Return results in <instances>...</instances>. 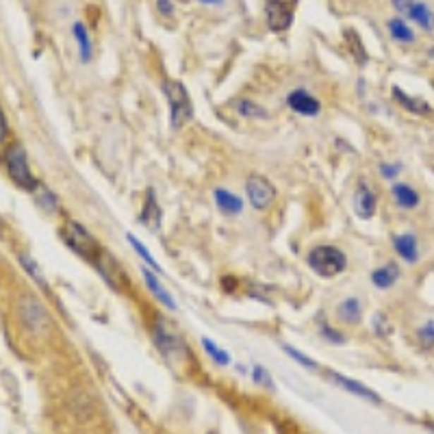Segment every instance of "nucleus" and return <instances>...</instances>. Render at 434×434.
<instances>
[{
    "mask_svg": "<svg viewBox=\"0 0 434 434\" xmlns=\"http://www.w3.org/2000/svg\"><path fill=\"white\" fill-rule=\"evenodd\" d=\"M18 317L26 330L42 334L50 328V313L42 304V300L33 294H22L18 300Z\"/></svg>",
    "mask_w": 434,
    "mask_h": 434,
    "instance_id": "obj_3",
    "label": "nucleus"
},
{
    "mask_svg": "<svg viewBox=\"0 0 434 434\" xmlns=\"http://www.w3.org/2000/svg\"><path fill=\"white\" fill-rule=\"evenodd\" d=\"M35 191H40V205L46 209V211H54L56 209V198L50 193V189L48 187H44V185H37V189Z\"/></svg>",
    "mask_w": 434,
    "mask_h": 434,
    "instance_id": "obj_31",
    "label": "nucleus"
},
{
    "mask_svg": "<svg viewBox=\"0 0 434 434\" xmlns=\"http://www.w3.org/2000/svg\"><path fill=\"white\" fill-rule=\"evenodd\" d=\"M393 98H395L404 109H406L409 113H415V115H426V113H430V104H428L426 100H421V98H417V96H411V94H406V92H402L397 85L393 87Z\"/></svg>",
    "mask_w": 434,
    "mask_h": 434,
    "instance_id": "obj_17",
    "label": "nucleus"
},
{
    "mask_svg": "<svg viewBox=\"0 0 434 434\" xmlns=\"http://www.w3.org/2000/svg\"><path fill=\"white\" fill-rule=\"evenodd\" d=\"M202 345H205V350L209 352V356H211L215 363H219V365H228V363H230L228 354L222 350V347H217L211 339H207V337H205V339H202Z\"/></svg>",
    "mask_w": 434,
    "mask_h": 434,
    "instance_id": "obj_28",
    "label": "nucleus"
},
{
    "mask_svg": "<svg viewBox=\"0 0 434 434\" xmlns=\"http://www.w3.org/2000/svg\"><path fill=\"white\" fill-rule=\"evenodd\" d=\"M5 163H7V174L20 189H26V191L37 189L40 183L33 176L31 165H28V157H26V152H24V148L20 146V143H11V146L7 148Z\"/></svg>",
    "mask_w": 434,
    "mask_h": 434,
    "instance_id": "obj_4",
    "label": "nucleus"
},
{
    "mask_svg": "<svg viewBox=\"0 0 434 434\" xmlns=\"http://www.w3.org/2000/svg\"><path fill=\"white\" fill-rule=\"evenodd\" d=\"M393 248H395V252L399 254V258H404V260H406V263H411V265L419 260V246H417L415 235H411V233L395 235V237H393Z\"/></svg>",
    "mask_w": 434,
    "mask_h": 434,
    "instance_id": "obj_16",
    "label": "nucleus"
},
{
    "mask_svg": "<svg viewBox=\"0 0 434 434\" xmlns=\"http://www.w3.org/2000/svg\"><path fill=\"white\" fill-rule=\"evenodd\" d=\"M328 378H330L334 385L343 387L347 393L358 395V397H363V399H367V402H373V404H380V402H382L380 395L375 393V391H371L369 387H365V385H361V382H356V380L345 378V375H339V373H334V371H328Z\"/></svg>",
    "mask_w": 434,
    "mask_h": 434,
    "instance_id": "obj_11",
    "label": "nucleus"
},
{
    "mask_svg": "<svg viewBox=\"0 0 434 434\" xmlns=\"http://www.w3.org/2000/svg\"><path fill=\"white\" fill-rule=\"evenodd\" d=\"M417 339H419L421 347H426V350L434 347V322H428L426 326H421L419 332H417Z\"/></svg>",
    "mask_w": 434,
    "mask_h": 434,
    "instance_id": "obj_30",
    "label": "nucleus"
},
{
    "mask_svg": "<svg viewBox=\"0 0 434 434\" xmlns=\"http://www.w3.org/2000/svg\"><path fill=\"white\" fill-rule=\"evenodd\" d=\"M211 434H215V432H211Z\"/></svg>",
    "mask_w": 434,
    "mask_h": 434,
    "instance_id": "obj_41",
    "label": "nucleus"
},
{
    "mask_svg": "<svg viewBox=\"0 0 434 434\" xmlns=\"http://www.w3.org/2000/svg\"><path fill=\"white\" fill-rule=\"evenodd\" d=\"M61 237H64V241H66L76 254H80V256L87 258V260H96V256L100 254L98 241L90 235V230H87L83 224L74 222V219H68V222L64 224Z\"/></svg>",
    "mask_w": 434,
    "mask_h": 434,
    "instance_id": "obj_5",
    "label": "nucleus"
},
{
    "mask_svg": "<svg viewBox=\"0 0 434 434\" xmlns=\"http://www.w3.org/2000/svg\"><path fill=\"white\" fill-rule=\"evenodd\" d=\"M252 378H254V382H258V385H265V387H272V378H270V373L260 367V365H256L254 369H252Z\"/></svg>",
    "mask_w": 434,
    "mask_h": 434,
    "instance_id": "obj_34",
    "label": "nucleus"
},
{
    "mask_svg": "<svg viewBox=\"0 0 434 434\" xmlns=\"http://www.w3.org/2000/svg\"><path fill=\"white\" fill-rule=\"evenodd\" d=\"M246 195L254 209L265 211L274 205L276 187L270 179L260 176V174H252V176H248V181H246Z\"/></svg>",
    "mask_w": 434,
    "mask_h": 434,
    "instance_id": "obj_7",
    "label": "nucleus"
},
{
    "mask_svg": "<svg viewBox=\"0 0 434 434\" xmlns=\"http://www.w3.org/2000/svg\"><path fill=\"white\" fill-rule=\"evenodd\" d=\"M380 174L387 179V181H393L397 174H399V165H389V163H382L380 165Z\"/></svg>",
    "mask_w": 434,
    "mask_h": 434,
    "instance_id": "obj_35",
    "label": "nucleus"
},
{
    "mask_svg": "<svg viewBox=\"0 0 434 434\" xmlns=\"http://www.w3.org/2000/svg\"><path fill=\"white\" fill-rule=\"evenodd\" d=\"M72 33H74V37H76V42H78L80 59H83V64H87V61L92 59V54H94L92 37H90V33H87V28H85L83 22H74V24H72Z\"/></svg>",
    "mask_w": 434,
    "mask_h": 434,
    "instance_id": "obj_19",
    "label": "nucleus"
},
{
    "mask_svg": "<svg viewBox=\"0 0 434 434\" xmlns=\"http://www.w3.org/2000/svg\"><path fill=\"white\" fill-rule=\"evenodd\" d=\"M430 428H432V430H434V426H430Z\"/></svg>",
    "mask_w": 434,
    "mask_h": 434,
    "instance_id": "obj_40",
    "label": "nucleus"
},
{
    "mask_svg": "<svg viewBox=\"0 0 434 434\" xmlns=\"http://www.w3.org/2000/svg\"><path fill=\"white\" fill-rule=\"evenodd\" d=\"M237 111L243 115V118H254V120H267L270 118V113L263 107L252 102V100H246V98L237 102Z\"/></svg>",
    "mask_w": 434,
    "mask_h": 434,
    "instance_id": "obj_24",
    "label": "nucleus"
},
{
    "mask_svg": "<svg viewBox=\"0 0 434 434\" xmlns=\"http://www.w3.org/2000/svg\"><path fill=\"white\" fill-rule=\"evenodd\" d=\"M152 339H155V345L161 350L163 358L167 361H174V358H185L189 352H187V345L185 341L174 332L169 330L165 324H157L152 328Z\"/></svg>",
    "mask_w": 434,
    "mask_h": 434,
    "instance_id": "obj_8",
    "label": "nucleus"
},
{
    "mask_svg": "<svg viewBox=\"0 0 434 434\" xmlns=\"http://www.w3.org/2000/svg\"><path fill=\"white\" fill-rule=\"evenodd\" d=\"M161 207H159V200L155 195V189H148L146 193V202H143V209H141V215H139V222L150 228V230H159L161 228Z\"/></svg>",
    "mask_w": 434,
    "mask_h": 434,
    "instance_id": "obj_12",
    "label": "nucleus"
},
{
    "mask_svg": "<svg viewBox=\"0 0 434 434\" xmlns=\"http://www.w3.org/2000/svg\"><path fill=\"white\" fill-rule=\"evenodd\" d=\"M163 94L169 104V118H171V128H183L185 124L191 122L193 118V102L187 92V87L179 80H163Z\"/></svg>",
    "mask_w": 434,
    "mask_h": 434,
    "instance_id": "obj_1",
    "label": "nucleus"
},
{
    "mask_svg": "<svg viewBox=\"0 0 434 434\" xmlns=\"http://www.w3.org/2000/svg\"><path fill=\"white\" fill-rule=\"evenodd\" d=\"M5 135H7V122H5V115H3V111H0V143H3Z\"/></svg>",
    "mask_w": 434,
    "mask_h": 434,
    "instance_id": "obj_38",
    "label": "nucleus"
},
{
    "mask_svg": "<svg viewBox=\"0 0 434 434\" xmlns=\"http://www.w3.org/2000/svg\"><path fill=\"white\" fill-rule=\"evenodd\" d=\"M200 3H205V5H222L224 0H200Z\"/></svg>",
    "mask_w": 434,
    "mask_h": 434,
    "instance_id": "obj_39",
    "label": "nucleus"
},
{
    "mask_svg": "<svg viewBox=\"0 0 434 434\" xmlns=\"http://www.w3.org/2000/svg\"><path fill=\"white\" fill-rule=\"evenodd\" d=\"M141 276H143V280H146V284H148V289H150V294L165 306V308H169V311H176V302H174V298H171V294L167 291V289L159 282V278L155 276V272L152 270H148V267H141Z\"/></svg>",
    "mask_w": 434,
    "mask_h": 434,
    "instance_id": "obj_14",
    "label": "nucleus"
},
{
    "mask_svg": "<svg viewBox=\"0 0 434 434\" xmlns=\"http://www.w3.org/2000/svg\"><path fill=\"white\" fill-rule=\"evenodd\" d=\"M391 191H393V198H395L397 207H402V209H415V207H419L421 198H419V193L413 187L404 185V183H397V185L391 187Z\"/></svg>",
    "mask_w": 434,
    "mask_h": 434,
    "instance_id": "obj_18",
    "label": "nucleus"
},
{
    "mask_svg": "<svg viewBox=\"0 0 434 434\" xmlns=\"http://www.w3.org/2000/svg\"><path fill=\"white\" fill-rule=\"evenodd\" d=\"M308 267L322 278H334L345 272L347 267V256L343 250L334 246H317L308 252L306 256Z\"/></svg>",
    "mask_w": 434,
    "mask_h": 434,
    "instance_id": "obj_2",
    "label": "nucleus"
},
{
    "mask_svg": "<svg viewBox=\"0 0 434 434\" xmlns=\"http://www.w3.org/2000/svg\"><path fill=\"white\" fill-rule=\"evenodd\" d=\"M409 18L415 20L423 31H432L434 28V13L430 11V7L426 3H419V0H415L411 11H409Z\"/></svg>",
    "mask_w": 434,
    "mask_h": 434,
    "instance_id": "obj_21",
    "label": "nucleus"
},
{
    "mask_svg": "<svg viewBox=\"0 0 434 434\" xmlns=\"http://www.w3.org/2000/svg\"><path fill=\"white\" fill-rule=\"evenodd\" d=\"M373 330L378 332V337H387V334L393 332V328H391V324L387 322V315H385V313H375V315H373Z\"/></svg>",
    "mask_w": 434,
    "mask_h": 434,
    "instance_id": "obj_32",
    "label": "nucleus"
},
{
    "mask_svg": "<svg viewBox=\"0 0 434 434\" xmlns=\"http://www.w3.org/2000/svg\"><path fill=\"white\" fill-rule=\"evenodd\" d=\"M20 263L24 265V270L31 274L40 284H44L46 287V278H44V274H42V270H40V265L35 263V258L31 256V254H20Z\"/></svg>",
    "mask_w": 434,
    "mask_h": 434,
    "instance_id": "obj_26",
    "label": "nucleus"
},
{
    "mask_svg": "<svg viewBox=\"0 0 434 434\" xmlns=\"http://www.w3.org/2000/svg\"><path fill=\"white\" fill-rule=\"evenodd\" d=\"M157 7L163 16L171 18L174 16V5H171V0H157Z\"/></svg>",
    "mask_w": 434,
    "mask_h": 434,
    "instance_id": "obj_37",
    "label": "nucleus"
},
{
    "mask_svg": "<svg viewBox=\"0 0 434 434\" xmlns=\"http://www.w3.org/2000/svg\"><path fill=\"white\" fill-rule=\"evenodd\" d=\"M397 278H399V270L393 263L391 265H382V267L371 272V282L378 289H382V291H385V289H391Z\"/></svg>",
    "mask_w": 434,
    "mask_h": 434,
    "instance_id": "obj_20",
    "label": "nucleus"
},
{
    "mask_svg": "<svg viewBox=\"0 0 434 434\" xmlns=\"http://www.w3.org/2000/svg\"><path fill=\"white\" fill-rule=\"evenodd\" d=\"M126 241H128V243H131V246L135 248V252H137V254H139V256H141L143 260H146V265H148V267H150L152 272H161V267H159V263H157V260H155V256L150 254V250H148L146 246H143V243H141V241H139V239H137L135 235H131V233H128V235H126Z\"/></svg>",
    "mask_w": 434,
    "mask_h": 434,
    "instance_id": "obj_25",
    "label": "nucleus"
},
{
    "mask_svg": "<svg viewBox=\"0 0 434 434\" xmlns=\"http://www.w3.org/2000/svg\"><path fill=\"white\" fill-rule=\"evenodd\" d=\"M282 350H284V352H287L289 356H291V358H294L296 363L304 365L306 369H320V365H317L315 361H311V358H308L306 354L298 352V350H296V347H291V345H282Z\"/></svg>",
    "mask_w": 434,
    "mask_h": 434,
    "instance_id": "obj_29",
    "label": "nucleus"
},
{
    "mask_svg": "<svg viewBox=\"0 0 434 434\" xmlns=\"http://www.w3.org/2000/svg\"><path fill=\"white\" fill-rule=\"evenodd\" d=\"M413 3H415V0H393L395 9H397L399 13H404V16H409V11H411Z\"/></svg>",
    "mask_w": 434,
    "mask_h": 434,
    "instance_id": "obj_36",
    "label": "nucleus"
},
{
    "mask_svg": "<svg viewBox=\"0 0 434 434\" xmlns=\"http://www.w3.org/2000/svg\"><path fill=\"white\" fill-rule=\"evenodd\" d=\"M94 265L98 267V272H100V276L111 284V287H115V289H120V282H122V272H120V265L115 263V260L107 254V252H102L100 250V254L96 256V260H94Z\"/></svg>",
    "mask_w": 434,
    "mask_h": 434,
    "instance_id": "obj_13",
    "label": "nucleus"
},
{
    "mask_svg": "<svg viewBox=\"0 0 434 434\" xmlns=\"http://www.w3.org/2000/svg\"><path fill=\"white\" fill-rule=\"evenodd\" d=\"M320 332H322V339H326L328 343H343V334L339 330H334L332 326H328V324H322Z\"/></svg>",
    "mask_w": 434,
    "mask_h": 434,
    "instance_id": "obj_33",
    "label": "nucleus"
},
{
    "mask_svg": "<svg viewBox=\"0 0 434 434\" xmlns=\"http://www.w3.org/2000/svg\"><path fill=\"white\" fill-rule=\"evenodd\" d=\"M375 209H378V198L367 187V183H358L354 193V211L361 219H371Z\"/></svg>",
    "mask_w": 434,
    "mask_h": 434,
    "instance_id": "obj_10",
    "label": "nucleus"
},
{
    "mask_svg": "<svg viewBox=\"0 0 434 434\" xmlns=\"http://www.w3.org/2000/svg\"><path fill=\"white\" fill-rule=\"evenodd\" d=\"M213 198H215V205L217 209L224 213V215H239L243 211V200L233 193V191H228V189H215L213 191Z\"/></svg>",
    "mask_w": 434,
    "mask_h": 434,
    "instance_id": "obj_15",
    "label": "nucleus"
},
{
    "mask_svg": "<svg viewBox=\"0 0 434 434\" xmlns=\"http://www.w3.org/2000/svg\"><path fill=\"white\" fill-rule=\"evenodd\" d=\"M389 33H391V37L393 40H397V42H402V44H413L415 42V33H413V28L404 22V20H399V18H395V20H389Z\"/></svg>",
    "mask_w": 434,
    "mask_h": 434,
    "instance_id": "obj_22",
    "label": "nucleus"
},
{
    "mask_svg": "<svg viewBox=\"0 0 434 434\" xmlns=\"http://www.w3.org/2000/svg\"><path fill=\"white\" fill-rule=\"evenodd\" d=\"M339 317L345 324H358L361 322V302L356 298H347L339 304Z\"/></svg>",
    "mask_w": 434,
    "mask_h": 434,
    "instance_id": "obj_23",
    "label": "nucleus"
},
{
    "mask_svg": "<svg viewBox=\"0 0 434 434\" xmlns=\"http://www.w3.org/2000/svg\"><path fill=\"white\" fill-rule=\"evenodd\" d=\"M287 104L291 107L298 115H304V118H315L317 113H320L322 104L315 96H311L308 92L304 90H296L287 96Z\"/></svg>",
    "mask_w": 434,
    "mask_h": 434,
    "instance_id": "obj_9",
    "label": "nucleus"
},
{
    "mask_svg": "<svg viewBox=\"0 0 434 434\" xmlns=\"http://www.w3.org/2000/svg\"><path fill=\"white\" fill-rule=\"evenodd\" d=\"M345 40L350 42V48H352V54L356 56V61H358V64H365V61H367V52H365L363 46H361V37L352 31V28H347V31H345Z\"/></svg>",
    "mask_w": 434,
    "mask_h": 434,
    "instance_id": "obj_27",
    "label": "nucleus"
},
{
    "mask_svg": "<svg viewBox=\"0 0 434 434\" xmlns=\"http://www.w3.org/2000/svg\"><path fill=\"white\" fill-rule=\"evenodd\" d=\"M300 0H265V20L270 31L284 33L291 28L296 18V7Z\"/></svg>",
    "mask_w": 434,
    "mask_h": 434,
    "instance_id": "obj_6",
    "label": "nucleus"
}]
</instances>
